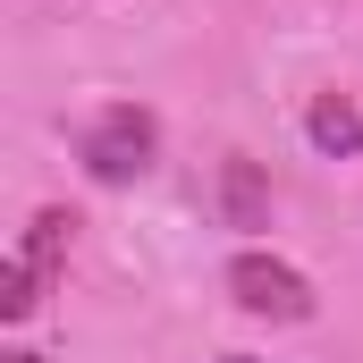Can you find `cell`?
Segmentation results:
<instances>
[{"label":"cell","mask_w":363,"mask_h":363,"mask_svg":"<svg viewBox=\"0 0 363 363\" xmlns=\"http://www.w3.org/2000/svg\"><path fill=\"white\" fill-rule=\"evenodd\" d=\"M77 161H85L101 186H135L152 161H161V118H152V110H135V101H110L101 118H85Z\"/></svg>","instance_id":"obj_1"},{"label":"cell","mask_w":363,"mask_h":363,"mask_svg":"<svg viewBox=\"0 0 363 363\" xmlns=\"http://www.w3.org/2000/svg\"><path fill=\"white\" fill-rule=\"evenodd\" d=\"M68 228H77V211H34V228H26V245L9 254V271H0V321H34V304H43V287L60 271V254H68Z\"/></svg>","instance_id":"obj_2"},{"label":"cell","mask_w":363,"mask_h":363,"mask_svg":"<svg viewBox=\"0 0 363 363\" xmlns=\"http://www.w3.org/2000/svg\"><path fill=\"white\" fill-rule=\"evenodd\" d=\"M228 363H254V355H228Z\"/></svg>","instance_id":"obj_7"},{"label":"cell","mask_w":363,"mask_h":363,"mask_svg":"<svg viewBox=\"0 0 363 363\" xmlns=\"http://www.w3.org/2000/svg\"><path fill=\"white\" fill-rule=\"evenodd\" d=\"M0 363H43V355H26V347H9V355H0Z\"/></svg>","instance_id":"obj_6"},{"label":"cell","mask_w":363,"mask_h":363,"mask_svg":"<svg viewBox=\"0 0 363 363\" xmlns=\"http://www.w3.org/2000/svg\"><path fill=\"white\" fill-rule=\"evenodd\" d=\"M262 203H271V194H262V178H254V161H228V220H237V228H254V220H262Z\"/></svg>","instance_id":"obj_5"},{"label":"cell","mask_w":363,"mask_h":363,"mask_svg":"<svg viewBox=\"0 0 363 363\" xmlns=\"http://www.w3.org/2000/svg\"><path fill=\"white\" fill-rule=\"evenodd\" d=\"M304 135H313V152H338V161H355L363 152V110L347 93H321L313 110H304Z\"/></svg>","instance_id":"obj_4"},{"label":"cell","mask_w":363,"mask_h":363,"mask_svg":"<svg viewBox=\"0 0 363 363\" xmlns=\"http://www.w3.org/2000/svg\"><path fill=\"white\" fill-rule=\"evenodd\" d=\"M228 296L254 321H313V279L296 262H279V254H237L228 262Z\"/></svg>","instance_id":"obj_3"}]
</instances>
